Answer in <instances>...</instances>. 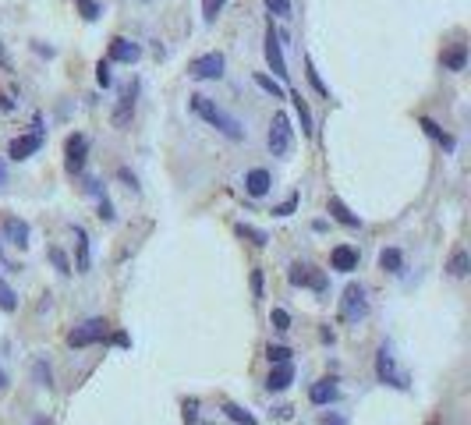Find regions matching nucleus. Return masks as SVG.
I'll return each instance as SVG.
<instances>
[{"mask_svg":"<svg viewBox=\"0 0 471 425\" xmlns=\"http://www.w3.org/2000/svg\"><path fill=\"white\" fill-rule=\"evenodd\" d=\"M188 103H191V110L205 121V124H213L220 135H227L230 142H242L245 138V128H242V121L238 117H230L227 110H220L209 96H202V92H195V96H188Z\"/></svg>","mask_w":471,"mask_h":425,"instance_id":"f257e3e1","label":"nucleus"},{"mask_svg":"<svg viewBox=\"0 0 471 425\" xmlns=\"http://www.w3.org/2000/svg\"><path fill=\"white\" fill-rule=\"evenodd\" d=\"M369 316V301H365V287L362 284H347L344 298H340V319L344 323H362Z\"/></svg>","mask_w":471,"mask_h":425,"instance_id":"f03ea898","label":"nucleus"},{"mask_svg":"<svg viewBox=\"0 0 471 425\" xmlns=\"http://www.w3.org/2000/svg\"><path fill=\"white\" fill-rule=\"evenodd\" d=\"M223 54L220 50H213V54H202V57H195L191 64H188V75L195 78V82H216V78H223Z\"/></svg>","mask_w":471,"mask_h":425,"instance_id":"7ed1b4c3","label":"nucleus"},{"mask_svg":"<svg viewBox=\"0 0 471 425\" xmlns=\"http://www.w3.org/2000/svg\"><path fill=\"white\" fill-rule=\"evenodd\" d=\"M270 152L273 156H287L291 152V142H294V128H291V117L287 114H273V124H270Z\"/></svg>","mask_w":471,"mask_h":425,"instance_id":"20e7f679","label":"nucleus"},{"mask_svg":"<svg viewBox=\"0 0 471 425\" xmlns=\"http://www.w3.org/2000/svg\"><path fill=\"white\" fill-rule=\"evenodd\" d=\"M376 376H379L386 386H393V390H407V386H411V383H407V372L397 369L390 347H379V354H376Z\"/></svg>","mask_w":471,"mask_h":425,"instance_id":"39448f33","label":"nucleus"},{"mask_svg":"<svg viewBox=\"0 0 471 425\" xmlns=\"http://www.w3.org/2000/svg\"><path fill=\"white\" fill-rule=\"evenodd\" d=\"M43 149V124H40V117L32 121V131L29 135H18L15 142H11V149H8V156L11 160H29L32 152H40Z\"/></svg>","mask_w":471,"mask_h":425,"instance_id":"423d86ee","label":"nucleus"},{"mask_svg":"<svg viewBox=\"0 0 471 425\" xmlns=\"http://www.w3.org/2000/svg\"><path fill=\"white\" fill-rule=\"evenodd\" d=\"M103 337H107V319H89V323H82L68 333V344L71 347H89V344H100Z\"/></svg>","mask_w":471,"mask_h":425,"instance_id":"0eeeda50","label":"nucleus"},{"mask_svg":"<svg viewBox=\"0 0 471 425\" xmlns=\"http://www.w3.org/2000/svg\"><path fill=\"white\" fill-rule=\"evenodd\" d=\"M266 64L273 68L277 78H287V61H284V50H280V32L273 29V22L266 25Z\"/></svg>","mask_w":471,"mask_h":425,"instance_id":"6e6552de","label":"nucleus"},{"mask_svg":"<svg viewBox=\"0 0 471 425\" xmlns=\"http://www.w3.org/2000/svg\"><path fill=\"white\" fill-rule=\"evenodd\" d=\"M85 152H89V138L85 135H68V142H64V167H68V174H82Z\"/></svg>","mask_w":471,"mask_h":425,"instance_id":"1a4fd4ad","label":"nucleus"},{"mask_svg":"<svg viewBox=\"0 0 471 425\" xmlns=\"http://www.w3.org/2000/svg\"><path fill=\"white\" fill-rule=\"evenodd\" d=\"M138 57H142V47L138 43H131L124 36H114L110 40V50H107V61L110 64H135Z\"/></svg>","mask_w":471,"mask_h":425,"instance_id":"9d476101","label":"nucleus"},{"mask_svg":"<svg viewBox=\"0 0 471 425\" xmlns=\"http://www.w3.org/2000/svg\"><path fill=\"white\" fill-rule=\"evenodd\" d=\"M135 96H138V85L131 82L124 92H121V103H117V110H114V128H128V121H131V114H135Z\"/></svg>","mask_w":471,"mask_h":425,"instance_id":"9b49d317","label":"nucleus"},{"mask_svg":"<svg viewBox=\"0 0 471 425\" xmlns=\"http://www.w3.org/2000/svg\"><path fill=\"white\" fill-rule=\"evenodd\" d=\"M4 238L18 249H29V224L18 217H4Z\"/></svg>","mask_w":471,"mask_h":425,"instance_id":"f8f14e48","label":"nucleus"},{"mask_svg":"<svg viewBox=\"0 0 471 425\" xmlns=\"http://www.w3.org/2000/svg\"><path fill=\"white\" fill-rule=\"evenodd\" d=\"M330 266L340 270V273H351V270H358V252H354L351 245H337V249L330 252Z\"/></svg>","mask_w":471,"mask_h":425,"instance_id":"ddd939ff","label":"nucleus"},{"mask_svg":"<svg viewBox=\"0 0 471 425\" xmlns=\"http://www.w3.org/2000/svg\"><path fill=\"white\" fill-rule=\"evenodd\" d=\"M326 209H330V217H333L337 224H344V227H351V231H354V227H362V220L354 217V212H351V209H347V205H344V202H340L337 195H330Z\"/></svg>","mask_w":471,"mask_h":425,"instance_id":"4468645a","label":"nucleus"},{"mask_svg":"<svg viewBox=\"0 0 471 425\" xmlns=\"http://www.w3.org/2000/svg\"><path fill=\"white\" fill-rule=\"evenodd\" d=\"M270 184H273V181H270V170H263V167H256V170H249V174H245V191H249V195H256V198H259V195H266V191H270Z\"/></svg>","mask_w":471,"mask_h":425,"instance_id":"2eb2a0df","label":"nucleus"},{"mask_svg":"<svg viewBox=\"0 0 471 425\" xmlns=\"http://www.w3.org/2000/svg\"><path fill=\"white\" fill-rule=\"evenodd\" d=\"M337 397H340L337 379H319V383L309 390V400H312V404H333Z\"/></svg>","mask_w":471,"mask_h":425,"instance_id":"dca6fc26","label":"nucleus"},{"mask_svg":"<svg viewBox=\"0 0 471 425\" xmlns=\"http://www.w3.org/2000/svg\"><path fill=\"white\" fill-rule=\"evenodd\" d=\"M287 96H291V103H294V110H298V121H302V135H316V124H312V110H309L305 96H302L298 89H291Z\"/></svg>","mask_w":471,"mask_h":425,"instance_id":"f3484780","label":"nucleus"},{"mask_svg":"<svg viewBox=\"0 0 471 425\" xmlns=\"http://www.w3.org/2000/svg\"><path fill=\"white\" fill-rule=\"evenodd\" d=\"M291 379H294V365H291V361L273 365V372H270V379H266V390H287Z\"/></svg>","mask_w":471,"mask_h":425,"instance_id":"a211bd4d","label":"nucleus"},{"mask_svg":"<svg viewBox=\"0 0 471 425\" xmlns=\"http://www.w3.org/2000/svg\"><path fill=\"white\" fill-rule=\"evenodd\" d=\"M464 64H467V43H453L443 54V68L446 71H464Z\"/></svg>","mask_w":471,"mask_h":425,"instance_id":"6ab92c4d","label":"nucleus"},{"mask_svg":"<svg viewBox=\"0 0 471 425\" xmlns=\"http://www.w3.org/2000/svg\"><path fill=\"white\" fill-rule=\"evenodd\" d=\"M75 252H78L75 273H89V234H85V227H75Z\"/></svg>","mask_w":471,"mask_h":425,"instance_id":"aec40b11","label":"nucleus"},{"mask_svg":"<svg viewBox=\"0 0 471 425\" xmlns=\"http://www.w3.org/2000/svg\"><path fill=\"white\" fill-rule=\"evenodd\" d=\"M418 124H422V128H425V135H429V138H436L443 149H453V145H457V142H453V135H446V131H443V128H439L432 117H422Z\"/></svg>","mask_w":471,"mask_h":425,"instance_id":"412c9836","label":"nucleus"},{"mask_svg":"<svg viewBox=\"0 0 471 425\" xmlns=\"http://www.w3.org/2000/svg\"><path fill=\"white\" fill-rule=\"evenodd\" d=\"M379 266H383L386 273H400V270H404V256H400L397 249H383V252H379Z\"/></svg>","mask_w":471,"mask_h":425,"instance_id":"4be33fe9","label":"nucleus"},{"mask_svg":"<svg viewBox=\"0 0 471 425\" xmlns=\"http://www.w3.org/2000/svg\"><path fill=\"white\" fill-rule=\"evenodd\" d=\"M234 231H238V238H245V241H252V245H259V249L270 241V234H266V231H259V227H252V224H238Z\"/></svg>","mask_w":471,"mask_h":425,"instance_id":"5701e85b","label":"nucleus"},{"mask_svg":"<svg viewBox=\"0 0 471 425\" xmlns=\"http://www.w3.org/2000/svg\"><path fill=\"white\" fill-rule=\"evenodd\" d=\"M450 277H467V270H471V259H467V252L464 249H457L453 256H450Z\"/></svg>","mask_w":471,"mask_h":425,"instance_id":"b1692460","label":"nucleus"},{"mask_svg":"<svg viewBox=\"0 0 471 425\" xmlns=\"http://www.w3.org/2000/svg\"><path fill=\"white\" fill-rule=\"evenodd\" d=\"M223 411H227V418H234L238 425H259V421H256V414H249L242 404H234V400H227V404H223Z\"/></svg>","mask_w":471,"mask_h":425,"instance_id":"393cba45","label":"nucleus"},{"mask_svg":"<svg viewBox=\"0 0 471 425\" xmlns=\"http://www.w3.org/2000/svg\"><path fill=\"white\" fill-rule=\"evenodd\" d=\"M256 85L263 89V92H270L273 100H280V96H287V89L277 82V78H270V75H256Z\"/></svg>","mask_w":471,"mask_h":425,"instance_id":"a878e982","label":"nucleus"},{"mask_svg":"<svg viewBox=\"0 0 471 425\" xmlns=\"http://www.w3.org/2000/svg\"><path fill=\"white\" fill-rule=\"evenodd\" d=\"M305 75H309V82H312V89H316L319 96H326V100H330V89L323 85V78H319V71H316V64H312V57H305Z\"/></svg>","mask_w":471,"mask_h":425,"instance_id":"bb28decb","label":"nucleus"},{"mask_svg":"<svg viewBox=\"0 0 471 425\" xmlns=\"http://www.w3.org/2000/svg\"><path fill=\"white\" fill-rule=\"evenodd\" d=\"M309 277H312V266H302V263H294L291 273H287V280H291L294 287H309Z\"/></svg>","mask_w":471,"mask_h":425,"instance_id":"cd10ccee","label":"nucleus"},{"mask_svg":"<svg viewBox=\"0 0 471 425\" xmlns=\"http://www.w3.org/2000/svg\"><path fill=\"white\" fill-rule=\"evenodd\" d=\"M223 4H227V0H202V18L213 25L216 18H220V11H223Z\"/></svg>","mask_w":471,"mask_h":425,"instance_id":"c85d7f7f","label":"nucleus"},{"mask_svg":"<svg viewBox=\"0 0 471 425\" xmlns=\"http://www.w3.org/2000/svg\"><path fill=\"white\" fill-rule=\"evenodd\" d=\"M298 198H302V195H298V191H291L280 205H273V217H291V212L298 209Z\"/></svg>","mask_w":471,"mask_h":425,"instance_id":"c756f323","label":"nucleus"},{"mask_svg":"<svg viewBox=\"0 0 471 425\" xmlns=\"http://www.w3.org/2000/svg\"><path fill=\"white\" fill-rule=\"evenodd\" d=\"M266 358H270L273 365H284V361H291V347H284V344H270V347H266Z\"/></svg>","mask_w":471,"mask_h":425,"instance_id":"7c9ffc66","label":"nucleus"},{"mask_svg":"<svg viewBox=\"0 0 471 425\" xmlns=\"http://www.w3.org/2000/svg\"><path fill=\"white\" fill-rule=\"evenodd\" d=\"M0 309H4V312H15L18 309V298H15V291L4 280H0Z\"/></svg>","mask_w":471,"mask_h":425,"instance_id":"2f4dec72","label":"nucleus"},{"mask_svg":"<svg viewBox=\"0 0 471 425\" xmlns=\"http://www.w3.org/2000/svg\"><path fill=\"white\" fill-rule=\"evenodd\" d=\"M75 4H78V15L85 22H96L100 18V4H96V0H75Z\"/></svg>","mask_w":471,"mask_h":425,"instance_id":"473e14b6","label":"nucleus"},{"mask_svg":"<svg viewBox=\"0 0 471 425\" xmlns=\"http://www.w3.org/2000/svg\"><path fill=\"white\" fill-rule=\"evenodd\" d=\"M96 82H100L103 89H110V85H114V75H110V61H100V64H96Z\"/></svg>","mask_w":471,"mask_h":425,"instance_id":"72a5a7b5","label":"nucleus"},{"mask_svg":"<svg viewBox=\"0 0 471 425\" xmlns=\"http://www.w3.org/2000/svg\"><path fill=\"white\" fill-rule=\"evenodd\" d=\"M50 263L57 266V273H64V277L71 273V263H68V256H64L61 249H50Z\"/></svg>","mask_w":471,"mask_h":425,"instance_id":"f704fd0d","label":"nucleus"},{"mask_svg":"<svg viewBox=\"0 0 471 425\" xmlns=\"http://www.w3.org/2000/svg\"><path fill=\"white\" fill-rule=\"evenodd\" d=\"M270 323H273V330H280V333L291 330V316H287L284 309H273V312H270Z\"/></svg>","mask_w":471,"mask_h":425,"instance_id":"c9c22d12","label":"nucleus"},{"mask_svg":"<svg viewBox=\"0 0 471 425\" xmlns=\"http://www.w3.org/2000/svg\"><path fill=\"white\" fill-rule=\"evenodd\" d=\"M32 372H36L40 386H54V376H50V365L47 361H32Z\"/></svg>","mask_w":471,"mask_h":425,"instance_id":"e433bc0d","label":"nucleus"},{"mask_svg":"<svg viewBox=\"0 0 471 425\" xmlns=\"http://www.w3.org/2000/svg\"><path fill=\"white\" fill-rule=\"evenodd\" d=\"M266 8L280 18H291V0H266Z\"/></svg>","mask_w":471,"mask_h":425,"instance_id":"4c0bfd02","label":"nucleus"},{"mask_svg":"<svg viewBox=\"0 0 471 425\" xmlns=\"http://www.w3.org/2000/svg\"><path fill=\"white\" fill-rule=\"evenodd\" d=\"M184 421L198 425V400H184Z\"/></svg>","mask_w":471,"mask_h":425,"instance_id":"58836bf2","label":"nucleus"},{"mask_svg":"<svg viewBox=\"0 0 471 425\" xmlns=\"http://www.w3.org/2000/svg\"><path fill=\"white\" fill-rule=\"evenodd\" d=\"M309 287H312V291H326V273H323V270H312Z\"/></svg>","mask_w":471,"mask_h":425,"instance_id":"ea45409f","label":"nucleus"},{"mask_svg":"<svg viewBox=\"0 0 471 425\" xmlns=\"http://www.w3.org/2000/svg\"><path fill=\"white\" fill-rule=\"evenodd\" d=\"M100 220H107V224H114V205H110V198H107V195L100 198Z\"/></svg>","mask_w":471,"mask_h":425,"instance_id":"a19ab883","label":"nucleus"},{"mask_svg":"<svg viewBox=\"0 0 471 425\" xmlns=\"http://www.w3.org/2000/svg\"><path fill=\"white\" fill-rule=\"evenodd\" d=\"M252 294L263 298V270H252Z\"/></svg>","mask_w":471,"mask_h":425,"instance_id":"79ce46f5","label":"nucleus"},{"mask_svg":"<svg viewBox=\"0 0 471 425\" xmlns=\"http://www.w3.org/2000/svg\"><path fill=\"white\" fill-rule=\"evenodd\" d=\"M117 177H121L128 188H138V181H135V174H131V170H124V167H121V170H117Z\"/></svg>","mask_w":471,"mask_h":425,"instance_id":"37998d69","label":"nucleus"},{"mask_svg":"<svg viewBox=\"0 0 471 425\" xmlns=\"http://www.w3.org/2000/svg\"><path fill=\"white\" fill-rule=\"evenodd\" d=\"M0 68H4V71H11V57H8V50H4V43H0Z\"/></svg>","mask_w":471,"mask_h":425,"instance_id":"c03bdc74","label":"nucleus"},{"mask_svg":"<svg viewBox=\"0 0 471 425\" xmlns=\"http://www.w3.org/2000/svg\"><path fill=\"white\" fill-rule=\"evenodd\" d=\"M0 110H15V100L8 92H0Z\"/></svg>","mask_w":471,"mask_h":425,"instance_id":"a18cd8bd","label":"nucleus"},{"mask_svg":"<svg viewBox=\"0 0 471 425\" xmlns=\"http://www.w3.org/2000/svg\"><path fill=\"white\" fill-rule=\"evenodd\" d=\"M32 50H36V54H47V57H54V47H47V43H36Z\"/></svg>","mask_w":471,"mask_h":425,"instance_id":"49530a36","label":"nucleus"},{"mask_svg":"<svg viewBox=\"0 0 471 425\" xmlns=\"http://www.w3.org/2000/svg\"><path fill=\"white\" fill-rule=\"evenodd\" d=\"M323 425H344V418H340V414H326Z\"/></svg>","mask_w":471,"mask_h":425,"instance_id":"de8ad7c7","label":"nucleus"},{"mask_svg":"<svg viewBox=\"0 0 471 425\" xmlns=\"http://www.w3.org/2000/svg\"><path fill=\"white\" fill-rule=\"evenodd\" d=\"M4 386H8V376H4V372H0V390H4Z\"/></svg>","mask_w":471,"mask_h":425,"instance_id":"09e8293b","label":"nucleus"},{"mask_svg":"<svg viewBox=\"0 0 471 425\" xmlns=\"http://www.w3.org/2000/svg\"><path fill=\"white\" fill-rule=\"evenodd\" d=\"M0 184H4V163H0Z\"/></svg>","mask_w":471,"mask_h":425,"instance_id":"8fccbe9b","label":"nucleus"}]
</instances>
